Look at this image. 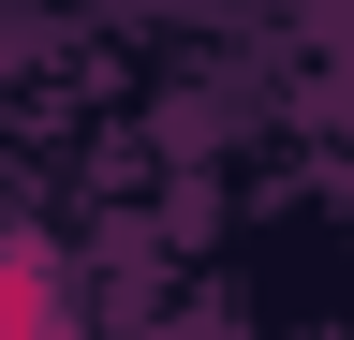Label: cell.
I'll return each instance as SVG.
<instances>
[{"mask_svg":"<svg viewBox=\"0 0 354 340\" xmlns=\"http://www.w3.org/2000/svg\"><path fill=\"white\" fill-rule=\"evenodd\" d=\"M0 340H74V325H59V281H44L30 237H0Z\"/></svg>","mask_w":354,"mask_h":340,"instance_id":"1","label":"cell"}]
</instances>
